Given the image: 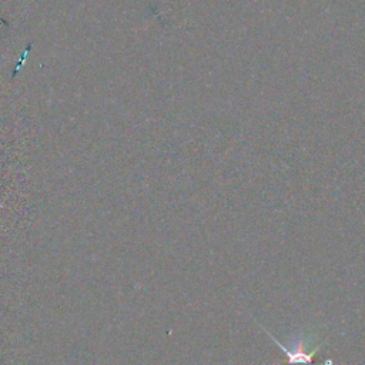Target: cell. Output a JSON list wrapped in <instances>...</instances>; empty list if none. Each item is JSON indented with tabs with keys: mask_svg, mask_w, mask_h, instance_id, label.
I'll return each mask as SVG.
<instances>
[{
	"mask_svg": "<svg viewBox=\"0 0 365 365\" xmlns=\"http://www.w3.org/2000/svg\"><path fill=\"white\" fill-rule=\"evenodd\" d=\"M265 332L285 352L288 356V365H314V356L324 344L319 334L315 331L302 334L295 339H289V345H284L268 331Z\"/></svg>",
	"mask_w": 365,
	"mask_h": 365,
	"instance_id": "obj_1",
	"label": "cell"
}]
</instances>
